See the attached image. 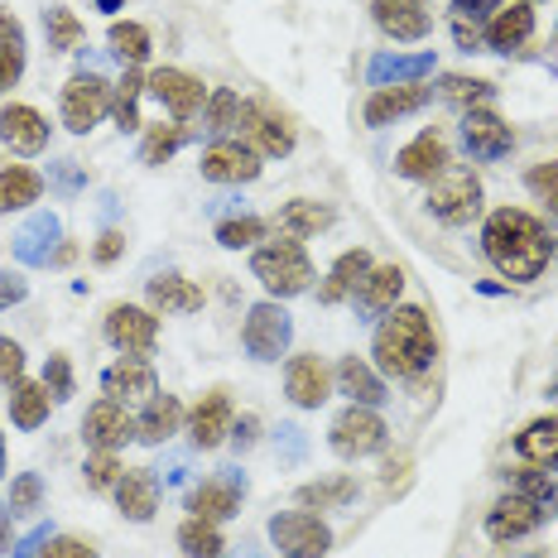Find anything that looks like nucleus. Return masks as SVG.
I'll return each mask as SVG.
<instances>
[{
    "label": "nucleus",
    "instance_id": "obj_1",
    "mask_svg": "<svg viewBox=\"0 0 558 558\" xmlns=\"http://www.w3.org/2000/svg\"><path fill=\"white\" fill-rule=\"evenodd\" d=\"M482 251H486V260H492L506 279L530 284V279H539L544 265H549L554 241H549V231H544L539 217L520 213V207H501V213L486 217Z\"/></svg>",
    "mask_w": 558,
    "mask_h": 558
},
{
    "label": "nucleus",
    "instance_id": "obj_2",
    "mask_svg": "<svg viewBox=\"0 0 558 558\" xmlns=\"http://www.w3.org/2000/svg\"><path fill=\"white\" fill-rule=\"evenodd\" d=\"M376 366L395 380H418L438 356V337H434V323H428L424 308H390L376 328Z\"/></svg>",
    "mask_w": 558,
    "mask_h": 558
},
{
    "label": "nucleus",
    "instance_id": "obj_3",
    "mask_svg": "<svg viewBox=\"0 0 558 558\" xmlns=\"http://www.w3.org/2000/svg\"><path fill=\"white\" fill-rule=\"evenodd\" d=\"M251 270L275 299H294L313 284V260L294 236H279V241H270V246H260L251 255Z\"/></svg>",
    "mask_w": 558,
    "mask_h": 558
},
{
    "label": "nucleus",
    "instance_id": "obj_4",
    "mask_svg": "<svg viewBox=\"0 0 558 558\" xmlns=\"http://www.w3.org/2000/svg\"><path fill=\"white\" fill-rule=\"evenodd\" d=\"M428 213L444 227H468L476 213H482V179L472 169H444L434 183H428Z\"/></svg>",
    "mask_w": 558,
    "mask_h": 558
},
{
    "label": "nucleus",
    "instance_id": "obj_5",
    "mask_svg": "<svg viewBox=\"0 0 558 558\" xmlns=\"http://www.w3.org/2000/svg\"><path fill=\"white\" fill-rule=\"evenodd\" d=\"M58 111H63V125H68V131H73V135H87L92 125H97L101 116L111 111V83H107L101 73H77V77H68Z\"/></svg>",
    "mask_w": 558,
    "mask_h": 558
},
{
    "label": "nucleus",
    "instance_id": "obj_6",
    "mask_svg": "<svg viewBox=\"0 0 558 558\" xmlns=\"http://www.w3.org/2000/svg\"><path fill=\"white\" fill-rule=\"evenodd\" d=\"M270 539L284 558H323L332 549V530L308 510H284L270 520Z\"/></svg>",
    "mask_w": 558,
    "mask_h": 558
},
{
    "label": "nucleus",
    "instance_id": "obj_7",
    "mask_svg": "<svg viewBox=\"0 0 558 558\" xmlns=\"http://www.w3.org/2000/svg\"><path fill=\"white\" fill-rule=\"evenodd\" d=\"M328 444L337 458H371V452L386 444V418L376 410H366V404H352V410H342L332 418Z\"/></svg>",
    "mask_w": 558,
    "mask_h": 558
},
{
    "label": "nucleus",
    "instance_id": "obj_8",
    "mask_svg": "<svg viewBox=\"0 0 558 558\" xmlns=\"http://www.w3.org/2000/svg\"><path fill=\"white\" fill-rule=\"evenodd\" d=\"M289 337H294V323H289V313L275 304H255L246 313V328H241V342H246V352L255 362H279V356L289 352Z\"/></svg>",
    "mask_w": 558,
    "mask_h": 558
},
{
    "label": "nucleus",
    "instance_id": "obj_9",
    "mask_svg": "<svg viewBox=\"0 0 558 558\" xmlns=\"http://www.w3.org/2000/svg\"><path fill=\"white\" fill-rule=\"evenodd\" d=\"M107 342L125 356H149L159 342V318L135 304H116L107 313Z\"/></svg>",
    "mask_w": 558,
    "mask_h": 558
},
{
    "label": "nucleus",
    "instance_id": "obj_10",
    "mask_svg": "<svg viewBox=\"0 0 558 558\" xmlns=\"http://www.w3.org/2000/svg\"><path fill=\"white\" fill-rule=\"evenodd\" d=\"M83 438L92 452H116L121 444H131L135 438V418L125 410L121 400H97L83 418Z\"/></svg>",
    "mask_w": 558,
    "mask_h": 558
},
{
    "label": "nucleus",
    "instance_id": "obj_11",
    "mask_svg": "<svg viewBox=\"0 0 558 558\" xmlns=\"http://www.w3.org/2000/svg\"><path fill=\"white\" fill-rule=\"evenodd\" d=\"M203 179L213 183H251L260 179V155L241 140H213L203 149Z\"/></svg>",
    "mask_w": 558,
    "mask_h": 558
},
{
    "label": "nucleus",
    "instance_id": "obj_12",
    "mask_svg": "<svg viewBox=\"0 0 558 558\" xmlns=\"http://www.w3.org/2000/svg\"><path fill=\"white\" fill-rule=\"evenodd\" d=\"M101 390H107V400H121V404H149L159 395V380L145 356H121V362L101 376Z\"/></svg>",
    "mask_w": 558,
    "mask_h": 558
},
{
    "label": "nucleus",
    "instance_id": "obj_13",
    "mask_svg": "<svg viewBox=\"0 0 558 558\" xmlns=\"http://www.w3.org/2000/svg\"><path fill=\"white\" fill-rule=\"evenodd\" d=\"M462 140H468V149L476 159H501L515 145V131L492 107H472V111H462Z\"/></svg>",
    "mask_w": 558,
    "mask_h": 558
},
{
    "label": "nucleus",
    "instance_id": "obj_14",
    "mask_svg": "<svg viewBox=\"0 0 558 558\" xmlns=\"http://www.w3.org/2000/svg\"><path fill=\"white\" fill-rule=\"evenodd\" d=\"M544 525V510L530 501V496L510 492L501 496V501L492 506V515H486V534H492L496 544H510V539H525V534H534Z\"/></svg>",
    "mask_w": 558,
    "mask_h": 558
},
{
    "label": "nucleus",
    "instance_id": "obj_15",
    "mask_svg": "<svg viewBox=\"0 0 558 558\" xmlns=\"http://www.w3.org/2000/svg\"><path fill=\"white\" fill-rule=\"evenodd\" d=\"M231 400H227V390H207L203 400L193 404V414H189V438H193V448H222L227 444V434H231Z\"/></svg>",
    "mask_w": 558,
    "mask_h": 558
},
{
    "label": "nucleus",
    "instance_id": "obj_16",
    "mask_svg": "<svg viewBox=\"0 0 558 558\" xmlns=\"http://www.w3.org/2000/svg\"><path fill=\"white\" fill-rule=\"evenodd\" d=\"M145 92H155V97L179 116V121H189V116L203 107V97H207L203 83H197L193 73H183V68H155V73L145 77Z\"/></svg>",
    "mask_w": 558,
    "mask_h": 558
},
{
    "label": "nucleus",
    "instance_id": "obj_17",
    "mask_svg": "<svg viewBox=\"0 0 558 558\" xmlns=\"http://www.w3.org/2000/svg\"><path fill=\"white\" fill-rule=\"evenodd\" d=\"M448 165L452 159H448V145H444V135L438 131H424L418 140H410L400 155H395V173H400V179H418V183H434Z\"/></svg>",
    "mask_w": 558,
    "mask_h": 558
},
{
    "label": "nucleus",
    "instance_id": "obj_18",
    "mask_svg": "<svg viewBox=\"0 0 558 558\" xmlns=\"http://www.w3.org/2000/svg\"><path fill=\"white\" fill-rule=\"evenodd\" d=\"M328 386H332V371L323 366V356H294L284 371V395L299 404V410H318L323 400H328Z\"/></svg>",
    "mask_w": 558,
    "mask_h": 558
},
{
    "label": "nucleus",
    "instance_id": "obj_19",
    "mask_svg": "<svg viewBox=\"0 0 558 558\" xmlns=\"http://www.w3.org/2000/svg\"><path fill=\"white\" fill-rule=\"evenodd\" d=\"M116 506H121V515L135 520V525L155 520V510H159V476H155V468H125L121 482H116Z\"/></svg>",
    "mask_w": 558,
    "mask_h": 558
},
{
    "label": "nucleus",
    "instance_id": "obj_20",
    "mask_svg": "<svg viewBox=\"0 0 558 558\" xmlns=\"http://www.w3.org/2000/svg\"><path fill=\"white\" fill-rule=\"evenodd\" d=\"M434 97V87L418 77V83H395V87H376L371 92V101H366V125H390V121H400V116H410L418 111L424 101Z\"/></svg>",
    "mask_w": 558,
    "mask_h": 558
},
{
    "label": "nucleus",
    "instance_id": "obj_21",
    "mask_svg": "<svg viewBox=\"0 0 558 558\" xmlns=\"http://www.w3.org/2000/svg\"><path fill=\"white\" fill-rule=\"evenodd\" d=\"M0 140L15 155H39L49 145V121H44L34 107H5L0 111Z\"/></svg>",
    "mask_w": 558,
    "mask_h": 558
},
{
    "label": "nucleus",
    "instance_id": "obj_22",
    "mask_svg": "<svg viewBox=\"0 0 558 558\" xmlns=\"http://www.w3.org/2000/svg\"><path fill=\"white\" fill-rule=\"evenodd\" d=\"M530 34H534V10L525 5V0H515V5H501L492 20H486L482 39L492 44V49H501V53H515V49H525L530 44Z\"/></svg>",
    "mask_w": 558,
    "mask_h": 558
},
{
    "label": "nucleus",
    "instance_id": "obj_23",
    "mask_svg": "<svg viewBox=\"0 0 558 558\" xmlns=\"http://www.w3.org/2000/svg\"><path fill=\"white\" fill-rule=\"evenodd\" d=\"M366 275H371V255L366 251L337 255V265L328 270V279L318 284V304H342V299H356V289L366 284Z\"/></svg>",
    "mask_w": 558,
    "mask_h": 558
},
{
    "label": "nucleus",
    "instance_id": "obj_24",
    "mask_svg": "<svg viewBox=\"0 0 558 558\" xmlns=\"http://www.w3.org/2000/svg\"><path fill=\"white\" fill-rule=\"evenodd\" d=\"M400 289H404L400 265H371L366 284L356 289V308H362L366 318H386V313L395 308V299H400Z\"/></svg>",
    "mask_w": 558,
    "mask_h": 558
},
{
    "label": "nucleus",
    "instance_id": "obj_25",
    "mask_svg": "<svg viewBox=\"0 0 558 558\" xmlns=\"http://www.w3.org/2000/svg\"><path fill=\"white\" fill-rule=\"evenodd\" d=\"M376 25L390 34V39H424L428 34V15L414 5V0H376L371 5Z\"/></svg>",
    "mask_w": 558,
    "mask_h": 558
},
{
    "label": "nucleus",
    "instance_id": "obj_26",
    "mask_svg": "<svg viewBox=\"0 0 558 558\" xmlns=\"http://www.w3.org/2000/svg\"><path fill=\"white\" fill-rule=\"evenodd\" d=\"M179 424H183V404L173 395H155L145 404V414L135 418V438L140 444H165V438L179 434Z\"/></svg>",
    "mask_w": 558,
    "mask_h": 558
},
{
    "label": "nucleus",
    "instance_id": "obj_27",
    "mask_svg": "<svg viewBox=\"0 0 558 558\" xmlns=\"http://www.w3.org/2000/svg\"><path fill=\"white\" fill-rule=\"evenodd\" d=\"M145 294H149V308H159V313H197L203 308V289L189 284L183 275H155Z\"/></svg>",
    "mask_w": 558,
    "mask_h": 558
},
{
    "label": "nucleus",
    "instance_id": "obj_28",
    "mask_svg": "<svg viewBox=\"0 0 558 558\" xmlns=\"http://www.w3.org/2000/svg\"><path fill=\"white\" fill-rule=\"evenodd\" d=\"M515 452H520V458H525V462H539V468H554V462H558V414H549V418H534V424L520 428Z\"/></svg>",
    "mask_w": 558,
    "mask_h": 558
},
{
    "label": "nucleus",
    "instance_id": "obj_29",
    "mask_svg": "<svg viewBox=\"0 0 558 558\" xmlns=\"http://www.w3.org/2000/svg\"><path fill=\"white\" fill-rule=\"evenodd\" d=\"M337 380H342V395H352V404H366V410L386 404V386H380V376L362 356H347V362L337 366Z\"/></svg>",
    "mask_w": 558,
    "mask_h": 558
},
{
    "label": "nucleus",
    "instance_id": "obj_30",
    "mask_svg": "<svg viewBox=\"0 0 558 558\" xmlns=\"http://www.w3.org/2000/svg\"><path fill=\"white\" fill-rule=\"evenodd\" d=\"M189 510L197 520H213V525H217V520H231L241 510V492L231 482H203L189 496Z\"/></svg>",
    "mask_w": 558,
    "mask_h": 558
},
{
    "label": "nucleus",
    "instance_id": "obj_31",
    "mask_svg": "<svg viewBox=\"0 0 558 558\" xmlns=\"http://www.w3.org/2000/svg\"><path fill=\"white\" fill-rule=\"evenodd\" d=\"M39 193H44V179L34 169L25 165L0 169V213H20V207L39 203Z\"/></svg>",
    "mask_w": 558,
    "mask_h": 558
},
{
    "label": "nucleus",
    "instance_id": "obj_32",
    "mask_svg": "<svg viewBox=\"0 0 558 558\" xmlns=\"http://www.w3.org/2000/svg\"><path fill=\"white\" fill-rule=\"evenodd\" d=\"M49 404H53V395L44 380H20L15 395H10V418H15L20 428H39L44 418H49Z\"/></svg>",
    "mask_w": 558,
    "mask_h": 558
},
{
    "label": "nucleus",
    "instance_id": "obj_33",
    "mask_svg": "<svg viewBox=\"0 0 558 558\" xmlns=\"http://www.w3.org/2000/svg\"><path fill=\"white\" fill-rule=\"evenodd\" d=\"M332 227V207H323V203H308V197H299V203H289L284 213H279V231L284 236H318V231H328Z\"/></svg>",
    "mask_w": 558,
    "mask_h": 558
},
{
    "label": "nucleus",
    "instance_id": "obj_34",
    "mask_svg": "<svg viewBox=\"0 0 558 558\" xmlns=\"http://www.w3.org/2000/svg\"><path fill=\"white\" fill-rule=\"evenodd\" d=\"M179 549L189 558H222L227 544H222V534H217L213 520H197L193 515V520H183V525H179Z\"/></svg>",
    "mask_w": 558,
    "mask_h": 558
},
{
    "label": "nucleus",
    "instance_id": "obj_35",
    "mask_svg": "<svg viewBox=\"0 0 558 558\" xmlns=\"http://www.w3.org/2000/svg\"><path fill=\"white\" fill-rule=\"evenodd\" d=\"M352 496H356V482H352V476H332V482H308V486H299V506H308V510L347 506Z\"/></svg>",
    "mask_w": 558,
    "mask_h": 558
},
{
    "label": "nucleus",
    "instance_id": "obj_36",
    "mask_svg": "<svg viewBox=\"0 0 558 558\" xmlns=\"http://www.w3.org/2000/svg\"><path fill=\"white\" fill-rule=\"evenodd\" d=\"M438 92H444V101H452V107H462V111L492 107V97H496L492 83H482V77H462V73L444 77V83H438Z\"/></svg>",
    "mask_w": 558,
    "mask_h": 558
},
{
    "label": "nucleus",
    "instance_id": "obj_37",
    "mask_svg": "<svg viewBox=\"0 0 558 558\" xmlns=\"http://www.w3.org/2000/svg\"><path fill=\"white\" fill-rule=\"evenodd\" d=\"M140 92H145V77L125 73L121 83L111 87V116L121 131H140Z\"/></svg>",
    "mask_w": 558,
    "mask_h": 558
},
{
    "label": "nucleus",
    "instance_id": "obj_38",
    "mask_svg": "<svg viewBox=\"0 0 558 558\" xmlns=\"http://www.w3.org/2000/svg\"><path fill=\"white\" fill-rule=\"evenodd\" d=\"M424 73H434V53H418V58H376L371 63V77L386 87V77L395 83H418Z\"/></svg>",
    "mask_w": 558,
    "mask_h": 558
},
{
    "label": "nucleus",
    "instance_id": "obj_39",
    "mask_svg": "<svg viewBox=\"0 0 558 558\" xmlns=\"http://www.w3.org/2000/svg\"><path fill=\"white\" fill-rule=\"evenodd\" d=\"M111 49L121 63H145L149 58V29L135 25V20H116L111 25Z\"/></svg>",
    "mask_w": 558,
    "mask_h": 558
},
{
    "label": "nucleus",
    "instance_id": "obj_40",
    "mask_svg": "<svg viewBox=\"0 0 558 558\" xmlns=\"http://www.w3.org/2000/svg\"><path fill=\"white\" fill-rule=\"evenodd\" d=\"M44 34H49V49L68 53V49H77V39H83V25H77L73 10L49 5V10H44Z\"/></svg>",
    "mask_w": 558,
    "mask_h": 558
},
{
    "label": "nucleus",
    "instance_id": "obj_41",
    "mask_svg": "<svg viewBox=\"0 0 558 558\" xmlns=\"http://www.w3.org/2000/svg\"><path fill=\"white\" fill-rule=\"evenodd\" d=\"M183 125L173 121V125H149V135H145V149H140V159H145V165H165V159L173 155V149L183 145Z\"/></svg>",
    "mask_w": 558,
    "mask_h": 558
},
{
    "label": "nucleus",
    "instance_id": "obj_42",
    "mask_svg": "<svg viewBox=\"0 0 558 558\" xmlns=\"http://www.w3.org/2000/svg\"><path fill=\"white\" fill-rule=\"evenodd\" d=\"M236 116H241V97L236 92H213V101H207V125L203 131H213V135H227V131H236Z\"/></svg>",
    "mask_w": 558,
    "mask_h": 558
},
{
    "label": "nucleus",
    "instance_id": "obj_43",
    "mask_svg": "<svg viewBox=\"0 0 558 558\" xmlns=\"http://www.w3.org/2000/svg\"><path fill=\"white\" fill-rule=\"evenodd\" d=\"M265 236V222L260 217H231V222L217 227V241H222L227 251H241V246H255V241Z\"/></svg>",
    "mask_w": 558,
    "mask_h": 558
},
{
    "label": "nucleus",
    "instance_id": "obj_44",
    "mask_svg": "<svg viewBox=\"0 0 558 558\" xmlns=\"http://www.w3.org/2000/svg\"><path fill=\"white\" fill-rule=\"evenodd\" d=\"M520 496H530L534 506L544 510V515H554L558 510V482L554 476H544V472H520V486H515Z\"/></svg>",
    "mask_w": 558,
    "mask_h": 558
},
{
    "label": "nucleus",
    "instance_id": "obj_45",
    "mask_svg": "<svg viewBox=\"0 0 558 558\" xmlns=\"http://www.w3.org/2000/svg\"><path fill=\"white\" fill-rule=\"evenodd\" d=\"M121 462H116V452H92L87 458V492H116V482H121Z\"/></svg>",
    "mask_w": 558,
    "mask_h": 558
},
{
    "label": "nucleus",
    "instance_id": "obj_46",
    "mask_svg": "<svg viewBox=\"0 0 558 558\" xmlns=\"http://www.w3.org/2000/svg\"><path fill=\"white\" fill-rule=\"evenodd\" d=\"M44 501V482L34 472H20L15 486H10V515H29V510H39Z\"/></svg>",
    "mask_w": 558,
    "mask_h": 558
},
{
    "label": "nucleus",
    "instance_id": "obj_47",
    "mask_svg": "<svg viewBox=\"0 0 558 558\" xmlns=\"http://www.w3.org/2000/svg\"><path fill=\"white\" fill-rule=\"evenodd\" d=\"M525 183H530V193L539 197V203H549L558 213V165H554V159H549V165H534L525 173Z\"/></svg>",
    "mask_w": 558,
    "mask_h": 558
},
{
    "label": "nucleus",
    "instance_id": "obj_48",
    "mask_svg": "<svg viewBox=\"0 0 558 558\" xmlns=\"http://www.w3.org/2000/svg\"><path fill=\"white\" fill-rule=\"evenodd\" d=\"M0 380H5V386L25 380V347L10 342V337H0Z\"/></svg>",
    "mask_w": 558,
    "mask_h": 558
},
{
    "label": "nucleus",
    "instance_id": "obj_49",
    "mask_svg": "<svg viewBox=\"0 0 558 558\" xmlns=\"http://www.w3.org/2000/svg\"><path fill=\"white\" fill-rule=\"evenodd\" d=\"M44 386H49L53 400H68V395H73V371H68V356H49V366H44Z\"/></svg>",
    "mask_w": 558,
    "mask_h": 558
},
{
    "label": "nucleus",
    "instance_id": "obj_50",
    "mask_svg": "<svg viewBox=\"0 0 558 558\" xmlns=\"http://www.w3.org/2000/svg\"><path fill=\"white\" fill-rule=\"evenodd\" d=\"M39 558H97V549L83 539H73V534H58V539H49V549H44Z\"/></svg>",
    "mask_w": 558,
    "mask_h": 558
},
{
    "label": "nucleus",
    "instance_id": "obj_51",
    "mask_svg": "<svg viewBox=\"0 0 558 558\" xmlns=\"http://www.w3.org/2000/svg\"><path fill=\"white\" fill-rule=\"evenodd\" d=\"M496 10H501V0H452V20H472V25L492 20Z\"/></svg>",
    "mask_w": 558,
    "mask_h": 558
},
{
    "label": "nucleus",
    "instance_id": "obj_52",
    "mask_svg": "<svg viewBox=\"0 0 558 558\" xmlns=\"http://www.w3.org/2000/svg\"><path fill=\"white\" fill-rule=\"evenodd\" d=\"M25 294H29L25 275H15V270H0V313H5V308H15V304H25Z\"/></svg>",
    "mask_w": 558,
    "mask_h": 558
},
{
    "label": "nucleus",
    "instance_id": "obj_53",
    "mask_svg": "<svg viewBox=\"0 0 558 558\" xmlns=\"http://www.w3.org/2000/svg\"><path fill=\"white\" fill-rule=\"evenodd\" d=\"M25 73V49H0V92H10Z\"/></svg>",
    "mask_w": 558,
    "mask_h": 558
},
{
    "label": "nucleus",
    "instance_id": "obj_54",
    "mask_svg": "<svg viewBox=\"0 0 558 558\" xmlns=\"http://www.w3.org/2000/svg\"><path fill=\"white\" fill-rule=\"evenodd\" d=\"M0 49H25V25L10 10H0Z\"/></svg>",
    "mask_w": 558,
    "mask_h": 558
},
{
    "label": "nucleus",
    "instance_id": "obj_55",
    "mask_svg": "<svg viewBox=\"0 0 558 558\" xmlns=\"http://www.w3.org/2000/svg\"><path fill=\"white\" fill-rule=\"evenodd\" d=\"M452 39H458V49H482V25H472V20H452Z\"/></svg>",
    "mask_w": 558,
    "mask_h": 558
},
{
    "label": "nucleus",
    "instance_id": "obj_56",
    "mask_svg": "<svg viewBox=\"0 0 558 558\" xmlns=\"http://www.w3.org/2000/svg\"><path fill=\"white\" fill-rule=\"evenodd\" d=\"M121 251H125V236H121V231H101V241H97V260H101V265H111Z\"/></svg>",
    "mask_w": 558,
    "mask_h": 558
},
{
    "label": "nucleus",
    "instance_id": "obj_57",
    "mask_svg": "<svg viewBox=\"0 0 558 558\" xmlns=\"http://www.w3.org/2000/svg\"><path fill=\"white\" fill-rule=\"evenodd\" d=\"M255 428H260V424H255V418L246 414L241 424H231V434H236V444H241V448H251V444H255Z\"/></svg>",
    "mask_w": 558,
    "mask_h": 558
},
{
    "label": "nucleus",
    "instance_id": "obj_58",
    "mask_svg": "<svg viewBox=\"0 0 558 558\" xmlns=\"http://www.w3.org/2000/svg\"><path fill=\"white\" fill-rule=\"evenodd\" d=\"M97 5H101V10H121V0H97Z\"/></svg>",
    "mask_w": 558,
    "mask_h": 558
},
{
    "label": "nucleus",
    "instance_id": "obj_59",
    "mask_svg": "<svg viewBox=\"0 0 558 558\" xmlns=\"http://www.w3.org/2000/svg\"><path fill=\"white\" fill-rule=\"evenodd\" d=\"M0 476H5V438H0Z\"/></svg>",
    "mask_w": 558,
    "mask_h": 558
},
{
    "label": "nucleus",
    "instance_id": "obj_60",
    "mask_svg": "<svg viewBox=\"0 0 558 558\" xmlns=\"http://www.w3.org/2000/svg\"><path fill=\"white\" fill-rule=\"evenodd\" d=\"M414 5H424V0H414Z\"/></svg>",
    "mask_w": 558,
    "mask_h": 558
}]
</instances>
